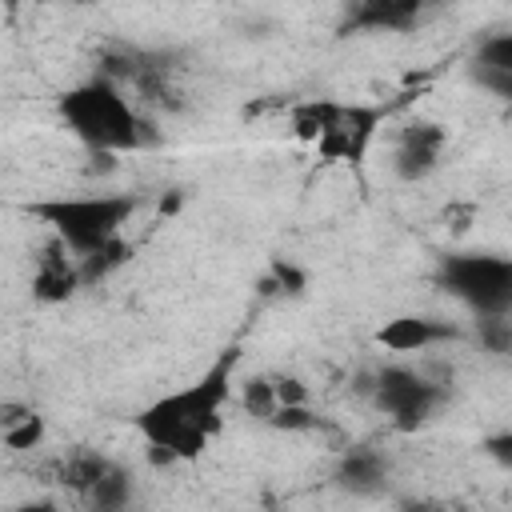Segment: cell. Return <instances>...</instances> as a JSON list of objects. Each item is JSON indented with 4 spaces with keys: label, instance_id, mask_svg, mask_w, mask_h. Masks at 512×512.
Returning a JSON list of instances; mask_svg holds the SVG:
<instances>
[{
    "label": "cell",
    "instance_id": "obj_1",
    "mask_svg": "<svg viewBox=\"0 0 512 512\" xmlns=\"http://www.w3.org/2000/svg\"><path fill=\"white\" fill-rule=\"evenodd\" d=\"M236 360H240L236 348L220 352L192 384L164 392L136 412V432L144 436L152 464L196 460L224 432V408L232 400Z\"/></svg>",
    "mask_w": 512,
    "mask_h": 512
},
{
    "label": "cell",
    "instance_id": "obj_2",
    "mask_svg": "<svg viewBox=\"0 0 512 512\" xmlns=\"http://www.w3.org/2000/svg\"><path fill=\"white\" fill-rule=\"evenodd\" d=\"M56 112H60L64 128L88 152L120 156V152H136L144 144V124H140L136 108L128 104L124 88L104 72L64 88L56 100Z\"/></svg>",
    "mask_w": 512,
    "mask_h": 512
},
{
    "label": "cell",
    "instance_id": "obj_3",
    "mask_svg": "<svg viewBox=\"0 0 512 512\" xmlns=\"http://www.w3.org/2000/svg\"><path fill=\"white\" fill-rule=\"evenodd\" d=\"M28 212L72 252H96L100 244L116 240L124 232V224L136 212V196L124 192H84V196H48V200H32Z\"/></svg>",
    "mask_w": 512,
    "mask_h": 512
},
{
    "label": "cell",
    "instance_id": "obj_4",
    "mask_svg": "<svg viewBox=\"0 0 512 512\" xmlns=\"http://www.w3.org/2000/svg\"><path fill=\"white\" fill-rule=\"evenodd\" d=\"M384 124V108L376 104H336V100H304L292 108V132L316 144L328 164H364Z\"/></svg>",
    "mask_w": 512,
    "mask_h": 512
},
{
    "label": "cell",
    "instance_id": "obj_5",
    "mask_svg": "<svg viewBox=\"0 0 512 512\" xmlns=\"http://www.w3.org/2000/svg\"><path fill=\"white\" fill-rule=\"evenodd\" d=\"M440 284L480 316H508L512 308V260L496 252H448L440 260Z\"/></svg>",
    "mask_w": 512,
    "mask_h": 512
},
{
    "label": "cell",
    "instance_id": "obj_6",
    "mask_svg": "<svg viewBox=\"0 0 512 512\" xmlns=\"http://www.w3.org/2000/svg\"><path fill=\"white\" fill-rule=\"evenodd\" d=\"M372 400H376V408H380L400 432H412V428H420V424L440 408L444 388L432 384L428 376L412 372V368L392 364V368H380V372H376Z\"/></svg>",
    "mask_w": 512,
    "mask_h": 512
},
{
    "label": "cell",
    "instance_id": "obj_7",
    "mask_svg": "<svg viewBox=\"0 0 512 512\" xmlns=\"http://www.w3.org/2000/svg\"><path fill=\"white\" fill-rule=\"evenodd\" d=\"M444 148H448V128L444 124H436V120H412V124H404V132L396 140L392 168H396L400 180L416 184V180H424V176L436 172Z\"/></svg>",
    "mask_w": 512,
    "mask_h": 512
},
{
    "label": "cell",
    "instance_id": "obj_8",
    "mask_svg": "<svg viewBox=\"0 0 512 512\" xmlns=\"http://www.w3.org/2000/svg\"><path fill=\"white\" fill-rule=\"evenodd\" d=\"M76 288H84L80 280V264L76 256L52 236L44 244V252L36 256V268H32V296L40 304H64L76 296Z\"/></svg>",
    "mask_w": 512,
    "mask_h": 512
},
{
    "label": "cell",
    "instance_id": "obj_9",
    "mask_svg": "<svg viewBox=\"0 0 512 512\" xmlns=\"http://www.w3.org/2000/svg\"><path fill=\"white\" fill-rule=\"evenodd\" d=\"M444 340H456V328H452L448 320H432V316H416V312L392 316V320L376 332V344L388 348V352H400V356L424 352V348L444 344Z\"/></svg>",
    "mask_w": 512,
    "mask_h": 512
},
{
    "label": "cell",
    "instance_id": "obj_10",
    "mask_svg": "<svg viewBox=\"0 0 512 512\" xmlns=\"http://www.w3.org/2000/svg\"><path fill=\"white\" fill-rule=\"evenodd\" d=\"M424 12V0H352L344 32H404Z\"/></svg>",
    "mask_w": 512,
    "mask_h": 512
},
{
    "label": "cell",
    "instance_id": "obj_11",
    "mask_svg": "<svg viewBox=\"0 0 512 512\" xmlns=\"http://www.w3.org/2000/svg\"><path fill=\"white\" fill-rule=\"evenodd\" d=\"M0 440L4 448L12 452H28L44 440V416L32 408V404H20V400H4L0 404Z\"/></svg>",
    "mask_w": 512,
    "mask_h": 512
},
{
    "label": "cell",
    "instance_id": "obj_12",
    "mask_svg": "<svg viewBox=\"0 0 512 512\" xmlns=\"http://www.w3.org/2000/svg\"><path fill=\"white\" fill-rule=\"evenodd\" d=\"M384 472H388V464H384V456L376 452V448H348L344 452V460H340V480L348 484V488H376L380 480H384Z\"/></svg>",
    "mask_w": 512,
    "mask_h": 512
},
{
    "label": "cell",
    "instance_id": "obj_13",
    "mask_svg": "<svg viewBox=\"0 0 512 512\" xmlns=\"http://www.w3.org/2000/svg\"><path fill=\"white\" fill-rule=\"evenodd\" d=\"M112 468V460L108 456H100V452H88V448H80V452H72L64 464H60V484L64 488H72V492H88L104 472Z\"/></svg>",
    "mask_w": 512,
    "mask_h": 512
},
{
    "label": "cell",
    "instance_id": "obj_14",
    "mask_svg": "<svg viewBox=\"0 0 512 512\" xmlns=\"http://www.w3.org/2000/svg\"><path fill=\"white\" fill-rule=\"evenodd\" d=\"M84 500L92 504V508H104V512H112V508H124L128 500H132V476L120 468V464H112L88 492H84Z\"/></svg>",
    "mask_w": 512,
    "mask_h": 512
},
{
    "label": "cell",
    "instance_id": "obj_15",
    "mask_svg": "<svg viewBox=\"0 0 512 512\" xmlns=\"http://www.w3.org/2000/svg\"><path fill=\"white\" fill-rule=\"evenodd\" d=\"M124 260H128V244L116 236V240L100 244L96 252H84V256H76V264H80V280H84V284H96V280H104L108 272H116Z\"/></svg>",
    "mask_w": 512,
    "mask_h": 512
},
{
    "label": "cell",
    "instance_id": "obj_16",
    "mask_svg": "<svg viewBox=\"0 0 512 512\" xmlns=\"http://www.w3.org/2000/svg\"><path fill=\"white\" fill-rule=\"evenodd\" d=\"M240 404H244V412L248 416H256V420H268L272 412H276V388H272V376H252L248 384H244V392H240Z\"/></svg>",
    "mask_w": 512,
    "mask_h": 512
},
{
    "label": "cell",
    "instance_id": "obj_17",
    "mask_svg": "<svg viewBox=\"0 0 512 512\" xmlns=\"http://www.w3.org/2000/svg\"><path fill=\"white\" fill-rule=\"evenodd\" d=\"M476 68H500V72H512V32H496L480 44L476 52Z\"/></svg>",
    "mask_w": 512,
    "mask_h": 512
},
{
    "label": "cell",
    "instance_id": "obj_18",
    "mask_svg": "<svg viewBox=\"0 0 512 512\" xmlns=\"http://www.w3.org/2000/svg\"><path fill=\"white\" fill-rule=\"evenodd\" d=\"M264 424H272L280 432H308V428H316V416L308 404H276V412Z\"/></svg>",
    "mask_w": 512,
    "mask_h": 512
},
{
    "label": "cell",
    "instance_id": "obj_19",
    "mask_svg": "<svg viewBox=\"0 0 512 512\" xmlns=\"http://www.w3.org/2000/svg\"><path fill=\"white\" fill-rule=\"evenodd\" d=\"M276 288H280V292H292V296H296V292H304V272H300L296 264L276 260V264H272V280H268V288H264V292H276Z\"/></svg>",
    "mask_w": 512,
    "mask_h": 512
},
{
    "label": "cell",
    "instance_id": "obj_20",
    "mask_svg": "<svg viewBox=\"0 0 512 512\" xmlns=\"http://www.w3.org/2000/svg\"><path fill=\"white\" fill-rule=\"evenodd\" d=\"M272 388L280 404H308V388L296 376H272Z\"/></svg>",
    "mask_w": 512,
    "mask_h": 512
},
{
    "label": "cell",
    "instance_id": "obj_21",
    "mask_svg": "<svg viewBox=\"0 0 512 512\" xmlns=\"http://www.w3.org/2000/svg\"><path fill=\"white\" fill-rule=\"evenodd\" d=\"M488 452L500 460V464H512V432H500L488 440Z\"/></svg>",
    "mask_w": 512,
    "mask_h": 512
},
{
    "label": "cell",
    "instance_id": "obj_22",
    "mask_svg": "<svg viewBox=\"0 0 512 512\" xmlns=\"http://www.w3.org/2000/svg\"><path fill=\"white\" fill-rule=\"evenodd\" d=\"M72 4H92V0H72Z\"/></svg>",
    "mask_w": 512,
    "mask_h": 512
},
{
    "label": "cell",
    "instance_id": "obj_23",
    "mask_svg": "<svg viewBox=\"0 0 512 512\" xmlns=\"http://www.w3.org/2000/svg\"><path fill=\"white\" fill-rule=\"evenodd\" d=\"M4 4H20V0H4Z\"/></svg>",
    "mask_w": 512,
    "mask_h": 512
},
{
    "label": "cell",
    "instance_id": "obj_24",
    "mask_svg": "<svg viewBox=\"0 0 512 512\" xmlns=\"http://www.w3.org/2000/svg\"><path fill=\"white\" fill-rule=\"evenodd\" d=\"M348 4H352V0H348Z\"/></svg>",
    "mask_w": 512,
    "mask_h": 512
}]
</instances>
